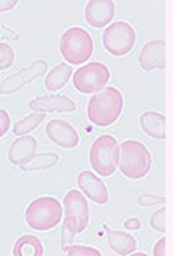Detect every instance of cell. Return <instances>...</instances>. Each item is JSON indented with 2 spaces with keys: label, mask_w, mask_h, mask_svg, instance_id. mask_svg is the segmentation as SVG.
I'll use <instances>...</instances> for the list:
<instances>
[{
  "label": "cell",
  "mask_w": 173,
  "mask_h": 256,
  "mask_svg": "<svg viewBox=\"0 0 173 256\" xmlns=\"http://www.w3.org/2000/svg\"><path fill=\"white\" fill-rule=\"evenodd\" d=\"M124 110V96L120 90L108 86L94 94L88 102V118L96 126H108L114 124Z\"/></svg>",
  "instance_id": "cell-1"
},
{
  "label": "cell",
  "mask_w": 173,
  "mask_h": 256,
  "mask_svg": "<svg viewBox=\"0 0 173 256\" xmlns=\"http://www.w3.org/2000/svg\"><path fill=\"white\" fill-rule=\"evenodd\" d=\"M152 166V157L149 150L137 140H125L119 146L118 168L120 174L128 180L144 178Z\"/></svg>",
  "instance_id": "cell-2"
},
{
  "label": "cell",
  "mask_w": 173,
  "mask_h": 256,
  "mask_svg": "<svg viewBox=\"0 0 173 256\" xmlns=\"http://www.w3.org/2000/svg\"><path fill=\"white\" fill-rule=\"evenodd\" d=\"M64 217V206L60 200L53 196H41L34 199L24 212L26 223L30 229L46 232L56 228Z\"/></svg>",
  "instance_id": "cell-3"
},
{
  "label": "cell",
  "mask_w": 173,
  "mask_h": 256,
  "mask_svg": "<svg viewBox=\"0 0 173 256\" xmlns=\"http://www.w3.org/2000/svg\"><path fill=\"white\" fill-rule=\"evenodd\" d=\"M59 48L70 65H83L94 53V40L86 29L70 28L62 34Z\"/></svg>",
  "instance_id": "cell-4"
},
{
  "label": "cell",
  "mask_w": 173,
  "mask_h": 256,
  "mask_svg": "<svg viewBox=\"0 0 173 256\" xmlns=\"http://www.w3.org/2000/svg\"><path fill=\"white\" fill-rule=\"evenodd\" d=\"M118 152L119 144L110 134H101L90 146L89 160L92 169L100 176H112L118 169Z\"/></svg>",
  "instance_id": "cell-5"
},
{
  "label": "cell",
  "mask_w": 173,
  "mask_h": 256,
  "mask_svg": "<svg viewBox=\"0 0 173 256\" xmlns=\"http://www.w3.org/2000/svg\"><path fill=\"white\" fill-rule=\"evenodd\" d=\"M102 46L112 56H126L136 46V30L126 22H114L102 34Z\"/></svg>",
  "instance_id": "cell-6"
},
{
  "label": "cell",
  "mask_w": 173,
  "mask_h": 256,
  "mask_svg": "<svg viewBox=\"0 0 173 256\" xmlns=\"http://www.w3.org/2000/svg\"><path fill=\"white\" fill-rule=\"evenodd\" d=\"M110 80V70L102 62H90L72 74V84L80 94H96Z\"/></svg>",
  "instance_id": "cell-7"
},
{
  "label": "cell",
  "mask_w": 173,
  "mask_h": 256,
  "mask_svg": "<svg viewBox=\"0 0 173 256\" xmlns=\"http://www.w3.org/2000/svg\"><path fill=\"white\" fill-rule=\"evenodd\" d=\"M48 70V64L46 60H35L29 66L20 70L8 76L2 83H0V95H12L20 92L24 86L30 84L34 80L42 77Z\"/></svg>",
  "instance_id": "cell-8"
},
{
  "label": "cell",
  "mask_w": 173,
  "mask_h": 256,
  "mask_svg": "<svg viewBox=\"0 0 173 256\" xmlns=\"http://www.w3.org/2000/svg\"><path fill=\"white\" fill-rule=\"evenodd\" d=\"M46 134L48 140L64 150H74L80 144V136L72 124L64 119H53L46 125Z\"/></svg>",
  "instance_id": "cell-9"
},
{
  "label": "cell",
  "mask_w": 173,
  "mask_h": 256,
  "mask_svg": "<svg viewBox=\"0 0 173 256\" xmlns=\"http://www.w3.org/2000/svg\"><path fill=\"white\" fill-rule=\"evenodd\" d=\"M77 186L80 192L96 205L108 204V188L104 181L90 170H83L77 176Z\"/></svg>",
  "instance_id": "cell-10"
},
{
  "label": "cell",
  "mask_w": 173,
  "mask_h": 256,
  "mask_svg": "<svg viewBox=\"0 0 173 256\" xmlns=\"http://www.w3.org/2000/svg\"><path fill=\"white\" fill-rule=\"evenodd\" d=\"M114 12L116 6L112 0H89L84 6V20L90 28L101 29L112 23Z\"/></svg>",
  "instance_id": "cell-11"
},
{
  "label": "cell",
  "mask_w": 173,
  "mask_h": 256,
  "mask_svg": "<svg viewBox=\"0 0 173 256\" xmlns=\"http://www.w3.org/2000/svg\"><path fill=\"white\" fill-rule=\"evenodd\" d=\"M64 216H71L78 223V234L89 226V204L80 190H70L64 198Z\"/></svg>",
  "instance_id": "cell-12"
},
{
  "label": "cell",
  "mask_w": 173,
  "mask_h": 256,
  "mask_svg": "<svg viewBox=\"0 0 173 256\" xmlns=\"http://www.w3.org/2000/svg\"><path fill=\"white\" fill-rule=\"evenodd\" d=\"M138 65L144 72L166 68V42L162 40H152L146 42L138 54Z\"/></svg>",
  "instance_id": "cell-13"
},
{
  "label": "cell",
  "mask_w": 173,
  "mask_h": 256,
  "mask_svg": "<svg viewBox=\"0 0 173 256\" xmlns=\"http://www.w3.org/2000/svg\"><path fill=\"white\" fill-rule=\"evenodd\" d=\"M29 108L32 112H56V113H72L77 110V104L66 95H44L29 101Z\"/></svg>",
  "instance_id": "cell-14"
},
{
  "label": "cell",
  "mask_w": 173,
  "mask_h": 256,
  "mask_svg": "<svg viewBox=\"0 0 173 256\" xmlns=\"http://www.w3.org/2000/svg\"><path fill=\"white\" fill-rule=\"evenodd\" d=\"M38 148V142L34 136H22L14 140L10 146L8 160L14 166H20L23 162L30 158Z\"/></svg>",
  "instance_id": "cell-15"
},
{
  "label": "cell",
  "mask_w": 173,
  "mask_h": 256,
  "mask_svg": "<svg viewBox=\"0 0 173 256\" xmlns=\"http://www.w3.org/2000/svg\"><path fill=\"white\" fill-rule=\"evenodd\" d=\"M140 128L144 134L152 139L164 140L166 139V116L158 112H143L140 114Z\"/></svg>",
  "instance_id": "cell-16"
},
{
  "label": "cell",
  "mask_w": 173,
  "mask_h": 256,
  "mask_svg": "<svg viewBox=\"0 0 173 256\" xmlns=\"http://www.w3.org/2000/svg\"><path fill=\"white\" fill-rule=\"evenodd\" d=\"M104 230H106V235H107L108 247L116 254L125 256V254H131V253L136 252L137 241H136V238L132 235H130L126 232H122V230L110 229L108 226H104Z\"/></svg>",
  "instance_id": "cell-17"
},
{
  "label": "cell",
  "mask_w": 173,
  "mask_h": 256,
  "mask_svg": "<svg viewBox=\"0 0 173 256\" xmlns=\"http://www.w3.org/2000/svg\"><path fill=\"white\" fill-rule=\"evenodd\" d=\"M71 76H72V68L68 64H59L54 68H52V71L47 74L44 80V88L48 92H56L70 82Z\"/></svg>",
  "instance_id": "cell-18"
},
{
  "label": "cell",
  "mask_w": 173,
  "mask_h": 256,
  "mask_svg": "<svg viewBox=\"0 0 173 256\" xmlns=\"http://www.w3.org/2000/svg\"><path fill=\"white\" fill-rule=\"evenodd\" d=\"M14 256H42L44 247L38 236L35 235H23L20 236L12 248Z\"/></svg>",
  "instance_id": "cell-19"
},
{
  "label": "cell",
  "mask_w": 173,
  "mask_h": 256,
  "mask_svg": "<svg viewBox=\"0 0 173 256\" xmlns=\"http://www.w3.org/2000/svg\"><path fill=\"white\" fill-rule=\"evenodd\" d=\"M59 156L53 152H41V154H34L30 158L23 162L20 164V169L24 172H35V170H46L50 168H54L59 163Z\"/></svg>",
  "instance_id": "cell-20"
},
{
  "label": "cell",
  "mask_w": 173,
  "mask_h": 256,
  "mask_svg": "<svg viewBox=\"0 0 173 256\" xmlns=\"http://www.w3.org/2000/svg\"><path fill=\"white\" fill-rule=\"evenodd\" d=\"M44 118H46V113H42V112H32L24 119H20V120L16 122V125L12 128V133L16 136H26L28 133L35 130V128L44 120Z\"/></svg>",
  "instance_id": "cell-21"
},
{
  "label": "cell",
  "mask_w": 173,
  "mask_h": 256,
  "mask_svg": "<svg viewBox=\"0 0 173 256\" xmlns=\"http://www.w3.org/2000/svg\"><path fill=\"white\" fill-rule=\"evenodd\" d=\"M78 234V223L74 217L65 216L64 224H62V248L65 250L66 246H70L74 241V236Z\"/></svg>",
  "instance_id": "cell-22"
},
{
  "label": "cell",
  "mask_w": 173,
  "mask_h": 256,
  "mask_svg": "<svg viewBox=\"0 0 173 256\" xmlns=\"http://www.w3.org/2000/svg\"><path fill=\"white\" fill-rule=\"evenodd\" d=\"M14 62H16V52L12 46L2 42L0 44V71L11 68Z\"/></svg>",
  "instance_id": "cell-23"
},
{
  "label": "cell",
  "mask_w": 173,
  "mask_h": 256,
  "mask_svg": "<svg viewBox=\"0 0 173 256\" xmlns=\"http://www.w3.org/2000/svg\"><path fill=\"white\" fill-rule=\"evenodd\" d=\"M65 252L70 256H101L102 254L95 247H89V246H74V244L66 246Z\"/></svg>",
  "instance_id": "cell-24"
},
{
  "label": "cell",
  "mask_w": 173,
  "mask_h": 256,
  "mask_svg": "<svg viewBox=\"0 0 173 256\" xmlns=\"http://www.w3.org/2000/svg\"><path fill=\"white\" fill-rule=\"evenodd\" d=\"M150 228L156 232L164 234L166 232V208H160L158 211H155L150 218H149Z\"/></svg>",
  "instance_id": "cell-25"
},
{
  "label": "cell",
  "mask_w": 173,
  "mask_h": 256,
  "mask_svg": "<svg viewBox=\"0 0 173 256\" xmlns=\"http://www.w3.org/2000/svg\"><path fill=\"white\" fill-rule=\"evenodd\" d=\"M137 202H138L140 206H155L158 204H164L166 202V198L164 196H155V194L144 193V194H140L138 196Z\"/></svg>",
  "instance_id": "cell-26"
},
{
  "label": "cell",
  "mask_w": 173,
  "mask_h": 256,
  "mask_svg": "<svg viewBox=\"0 0 173 256\" xmlns=\"http://www.w3.org/2000/svg\"><path fill=\"white\" fill-rule=\"evenodd\" d=\"M10 128H11V116L5 108L0 107V138H4Z\"/></svg>",
  "instance_id": "cell-27"
},
{
  "label": "cell",
  "mask_w": 173,
  "mask_h": 256,
  "mask_svg": "<svg viewBox=\"0 0 173 256\" xmlns=\"http://www.w3.org/2000/svg\"><path fill=\"white\" fill-rule=\"evenodd\" d=\"M18 5V0H0V12L12 11Z\"/></svg>",
  "instance_id": "cell-28"
},
{
  "label": "cell",
  "mask_w": 173,
  "mask_h": 256,
  "mask_svg": "<svg viewBox=\"0 0 173 256\" xmlns=\"http://www.w3.org/2000/svg\"><path fill=\"white\" fill-rule=\"evenodd\" d=\"M154 256H166V238H161L155 246H154Z\"/></svg>",
  "instance_id": "cell-29"
},
{
  "label": "cell",
  "mask_w": 173,
  "mask_h": 256,
  "mask_svg": "<svg viewBox=\"0 0 173 256\" xmlns=\"http://www.w3.org/2000/svg\"><path fill=\"white\" fill-rule=\"evenodd\" d=\"M124 226H125L128 230H138V229H140V226H142V223H140V220H138V218L132 217V218H126V220H125V223H124Z\"/></svg>",
  "instance_id": "cell-30"
},
{
  "label": "cell",
  "mask_w": 173,
  "mask_h": 256,
  "mask_svg": "<svg viewBox=\"0 0 173 256\" xmlns=\"http://www.w3.org/2000/svg\"><path fill=\"white\" fill-rule=\"evenodd\" d=\"M0 35H2V26H0Z\"/></svg>",
  "instance_id": "cell-31"
}]
</instances>
